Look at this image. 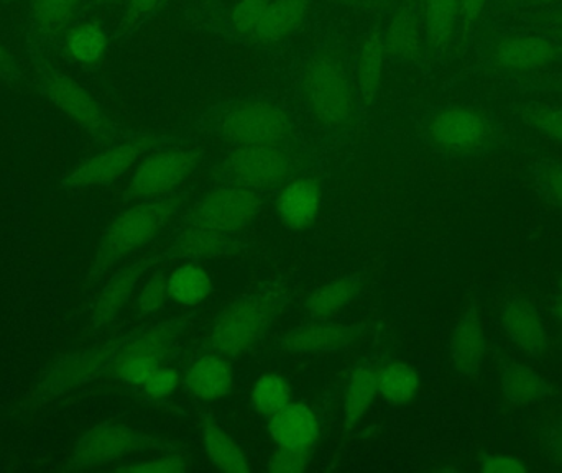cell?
I'll return each mask as SVG.
<instances>
[{
  "mask_svg": "<svg viewBox=\"0 0 562 473\" xmlns=\"http://www.w3.org/2000/svg\"><path fill=\"white\" fill-rule=\"evenodd\" d=\"M194 316V313L184 314L125 334L124 344L108 375L127 385L140 386L150 373L167 365L177 356L178 344Z\"/></svg>",
  "mask_w": 562,
  "mask_h": 473,
  "instance_id": "7",
  "label": "cell"
},
{
  "mask_svg": "<svg viewBox=\"0 0 562 473\" xmlns=\"http://www.w3.org/2000/svg\"><path fill=\"white\" fill-rule=\"evenodd\" d=\"M0 2H2V3H12V2H15V0H0Z\"/></svg>",
  "mask_w": 562,
  "mask_h": 473,
  "instance_id": "53",
  "label": "cell"
},
{
  "mask_svg": "<svg viewBox=\"0 0 562 473\" xmlns=\"http://www.w3.org/2000/svg\"><path fill=\"white\" fill-rule=\"evenodd\" d=\"M124 339L125 336L117 337L94 349L82 350L59 360L55 369H52V372L40 383L36 396L40 399L58 398L78 386L108 375Z\"/></svg>",
  "mask_w": 562,
  "mask_h": 473,
  "instance_id": "15",
  "label": "cell"
},
{
  "mask_svg": "<svg viewBox=\"0 0 562 473\" xmlns=\"http://www.w3.org/2000/svg\"><path fill=\"white\" fill-rule=\"evenodd\" d=\"M290 304L280 280L267 281L227 304L204 339V350L236 357L262 342Z\"/></svg>",
  "mask_w": 562,
  "mask_h": 473,
  "instance_id": "2",
  "label": "cell"
},
{
  "mask_svg": "<svg viewBox=\"0 0 562 473\" xmlns=\"http://www.w3.org/2000/svg\"><path fill=\"white\" fill-rule=\"evenodd\" d=\"M190 469L191 465L181 455H178L177 452H168L164 458L121 465L115 471L132 473H183L190 471Z\"/></svg>",
  "mask_w": 562,
  "mask_h": 473,
  "instance_id": "40",
  "label": "cell"
},
{
  "mask_svg": "<svg viewBox=\"0 0 562 473\" xmlns=\"http://www.w3.org/2000/svg\"><path fill=\"white\" fill-rule=\"evenodd\" d=\"M86 0H29L26 52L32 65L53 61L66 36L81 23Z\"/></svg>",
  "mask_w": 562,
  "mask_h": 473,
  "instance_id": "12",
  "label": "cell"
},
{
  "mask_svg": "<svg viewBox=\"0 0 562 473\" xmlns=\"http://www.w3.org/2000/svg\"><path fill=\"white\" fill-rule=\"evenodd\" d=\"M168 296L167 283L161 278H154L145 284L144 290L138 294V307L142 313L150 314L160 309Z\"/></svg>",
  "mask_w": 562,
  "mask_h": 473,
  "instance_id": "45",
  "label": "cell"
},
{
  "mask_svg": "<svg viewBox=\"0 0 562 473\" xmlns=\"http://www.w3.org/2000/svg\"><path fill=\"white\" fill-rule=\"evenodd\" d=\"M170 260L168 251L164 254L150 255V257L142 258L135 263L119 270L111 280L105 284L104 290L99 294L95 301L94 313H92V326L94 329L111 324L115 317L124 309L125 304L131 301L138 281L144 278L151 268L157 267L158 263Z\"/></svg>",
  "mask_w": 562,
  "mask_h": 473,
  "instance_id": "18",
  "label": "cell"
},
{
  "mask_svg": "<svg viewBox=\"0 0 562 473\" xmlns=\"http://www.w3.org/2000/svg\"><path fill=\"white\" fill-rule=\"evenodd\" d=\"M0 79L9 82V85H15V82L22 79V71H20L19 65H16L12 55L3 48L2 43H0Z\"/></svg>",
  "mask_w": 562,
  "mask_h": 473,
  "instance_id": "48",
  "label": "cell"
},
{
  "mask_svg": "<svg viewBox=\"0 0 562 473\" xmlns=\"http://www.w3.org/2000/svg\"><path fill=\"white\" fill-rule=\"evenodd\" d=\"M323 206V191L313 178H293L284 184L279 196L281 224L290 230H304L313 226Z\"/></svg>",
  "mask_w": 562,
  "mask_h": 473,
  "instance_id": "20",
  "label": "cell"
},
{
  "mask_svg": "<svg viewBox=\"0 0 562 473\" xmlns=\"http://www.w3.org/2000/svg\"><path fill=\"white\" fill-rule=\"evenodd\" d=\"M270 3H272V0H240L234 7L233 16H231L234 32L244 36V38H249L250 33L256 30V26L259 25L260 20L269 10Z\"/></svg>",
  "mask_w": 562,
  "mask_h": 473,
  "instance_id": "38",
  "label": "cell"
},
{
  "mask_svg": "<svg viewBox=\"0 0 562 473\" xmlns=\"http://www.w3.org/2000/svg\"><path fill=\"white\" fill-rule=\"evenodd\" d=\"M425 22L426 53L438 56L458 36L461 0H418Z\"/></svg>",
  "mask_w": 562,
  "mask_h": 473,
  "instance_id": "27",
  "label": "cell"
},
{
  "mask_svg": "<svg viewBox=\"0 0 562 473\" xmlns=\"http://www.w3.org/2000/svg\"><path fill=\"white\" fill-rule=\"evenodd\" d=\"M426 142L439 154L454 158L481 157L504 145L501 124L487 112L468 105L436 109L425 125Z\"/></svg>",
  "mask_w": 562,
  "mask_h": 473,
  "instance_id": "6",
  "label": "cell"
},
{
  "mask_svg": "<svg viewBox=\"0 0 562 473\" xmlns=\"http://www.w3.org/2000/svg\"><path fill=\"white\" fill-rule=\"evenodd\" d=\"M419 380L406 363H389L376 372V390L385 402L403 405L418 392Z\"/></svg>",
  "mask_w": 562,
  "mask_h": 473,
  "instance_id": "33",
  "label": "cell"
},
{
  "mask_svg": "<svg viewBox=\"0 0 562 473\" xmlns=\"http://www.w3.org/2000/svg\"><path fill=\"white\" fill-rule=\"evenodd\" d=\"M178 383H180V375L177 370L165 365L150 373L138 388L148 399H161L170 396L177 390Z\"/></svg>",
  "mask_w": 562,
  "mask_h": 473,
  "instance_id": "39",
  "label": "cell"
},
{
  "mask_svg": "<svg viewBox=\"0 0 562 473\" xmlns=\"http://www.w3.org/2000/svg\"><path fill=\"white\" fill-rule=\"evenodd\" d=\"M482 65L498 75L525 78L562 65V46L543 30L517 29L495 33L481 43Z\"/></svg>",
  "mask_w": 562,
  "mask_h": 473,
  "instance_id": "8",
  "label": "cell"
},
{
  "mask_svg": "<svg viewBox=\"0 0 562 473\" xmlns=\"http://www.w3.org/2000/svg\"><path fill=\"white\" fill-rule=\"evenodd\" d=\"M310 449L279 448L269 462V471L273 473L304 472L311 462Z\"/></svg>",
  "mask_w": 562,
  "mask_h": 473,
  "instance_id": "41",
  "label": "cell"
},
{
  "mask_svg": "<svg viewBox=\"0 0 562 473\" xmlns=\"http://www.w3.org/2000/svg\"><path fill=\"white\" fill-rule=\"evenodd\" d=\"M376 395H379L376 372H373L369 367H360L350 376L346 396H344V415H346L347 421L352 423V425L359 421L366 415Z\"/></svg>",
  "mask_w": 562,
  "mask_h": 473,
  "instance_id": "34",
  "label": "cell"
},
{
  "mask_svg": "<svg viewBox=\"0 0 562 473\" xmlns=\"http://www.w3.org/2000/svg\"><path fill=\"white\" fill-rule=\"evenodd\" d=\"M538 194L553 206L562 210V160L561 158H540L530 168Z\"/></svg>",
  "mask_w": 562,
  "mask_h": 473,
  "instance_id": "36",
  "label": "cell"
},
{
  "mask_svg": "<svg viewBox=\"0 0 562 473\" xmlns=\"http://www.w3.org/2000/svg\"><path fill=\"white\" fill-rule=\"evenodd\" d=\"M168 296L181 306H196L213 293L210 274L198 267L187 263L178 267L167 281Z\"/></svg>",
  "mask_w": 562,
  "mask_h": 473,
  "instance_id": "30",
  "label": "cell"
},
{
  "mask_svg": "<svg viewBox=\"0 0 562 473\" xmlns=\"http://www.w3.org/2000/svg\"><path fill=\"white\" fill-rule=\"evenodd\" d=\"M204 448L214 468L223 472L249 473V462L240 446L213 423H206L203 431Z\"/></svg>",
  "mask_w": 562,
  "mask_h": 473,
  "instance_id": "31",
  "label": "cell"
},
{
  "mask_svg": "<svg viewBox=\"0 0 562 473\" xmlns=\"http://www.w3.org/2000/svg\"><path fill=\"white\" fill-rule=\"evenodd\" d=\"M33 68H35L42 94L52 104H55L59 111L65 112L78 127H81L102 148L135 140V138L144 135L137 134V132L131 131V128L114 121L105 112V109L71 76L61 71L55 65V61L35 63Z\"/></svg>",
  "mask_w": 562,
  "mask_h": 473,
  "instance_id": "4",
  "label": "cell"
},
{
  "mask_svg": "<svg viewBox=\"0 0 562 473\" xmlns=\"http://www.w3.org/2000/svg\"><path fill=\"white\" fill-rule=\"evenodd\" d=\"M190 198L188 193H175L160 200L142 201L137 206L119 214L102 233L94 267L89 271V281L99 280L119 261L160 236L175 216L187 207Z\"/></svg>",
  "mask_w": 562,
  "mask_h": 473,
  "instance_id": "3",
  "label": "cell"
},
{
  "mask_svg": "<svg viewBox=\"0 0 562 473\" xmlns=\"http://www.w3.org/2000/svg\"><path fill=\"white\" fill-rule=\"evenodd\" d=\"M301 98L323 131L346 137L359 127V94L342 53L334 46H323L307 56L301 71Z\"/></svg>",
  "mask_w": 562,
  "mask_h": 473,
  "instance_id": "1",
  "label": "cell"
},
{
  "mask_svg": "<svg viewBox=\"0 0 562 473\" xmlns=\"http://www.w3.org/2000/svg\"><path fill=\"white\" fill-rule=\"evenodd\" d=\"M201 154L194 148L168 147L151 151L132 174L127 194L132 200L151 201L171 196L196 170Z\"/></svg>",
  "mask_w": 562,
  "mask_h": 473,
  "instance_id": "13",
  "label": "cell"
},
{
  "mask_svg": "<svg viewBox=\"0 0 562 473\" xmlns=\"http://www.w3.org/2000/svg\"><path fill=\"white\" fill-rule=\"evenodd\" d=\"M479 469L491 473L527 472V468H525L520 461H517V459L510 458V455L497 454H485L484 458L481 459Z\"/></svg>",
  "mask_w": 562,
  "mask_h": 473,
  "instance_id": "47",
  "label": "cell"
},
{
  "mask_svg": "<svg viewBox=\"0 0 562 473\" xmlns=\"http://www.w3.org/2000/svg\"><path fill=\"white\" fill-rule=\"evenodd\" d=\"M520 117L525 124L541 132L544 137L562 145V105L531 102L521 105Z\"/></svg>",
  "mask_w": 562,
  "mask_h": 473,
  "instance_id": "37",
  "label": "cell"
},
{
  "mask_svg": "<svg viewBox=\"0 0 562 473\" xmlns=\"http://www.w3.org/2000/svg\"><path fill=\"white\" fill-rule=\"evenodd\" d=\"M561 293H562V280H561Z\"/></svg>",
  "mask_w": 562,
  "mask_h": 473,
  "instance_id": "54",
  "label": "cell"
},
{
  "mask_svg": "<svg viewBox=\"0 0 562 473\" xmlns=\"http://www.w3.org/2000/svg\"><path fill=\"white\" fill-rule=\"evenodd\" d=\"M147 451L177 452L178 448L171 442L151 438L128 426L104 423L89 429L76 442L69 469L85 471V469L104 468L128 455Z\"/></svg>",
  "mask_w": 562,
  "mask_h": 473,
  "instance_id": "10",
  "label": "cell"
},
{
  "mask_svg": "<svg viewBox=\"0 0 562 473\" xmlns=\"http://www.w3.org/2000/svg\"><path fill=\"white\" fill-rule=\"evenodd\" d=\"M362 324L307 323L290 330L279 340V349L291 353L339 352L362 339Z\"/></svg>",
  "mask_w": 562,
  "mask_h": 473,
  "instance_id": "17",
  "label": "cell"
},
{
  "mask_svg": "<svg viewBox=\"0 0 562 473\" xmlns=\"http://www.w3.org/2000/svg\"><path fill=\"white\" fill-rule=\"evenodd\" d=\"M290 385L277 373H266L254 385L250 402L259 415L270 418L290 403Z\"/></svg>",
  "mask_w": 562,
  "mask_h": 473,
  "instance_id": "35",
  "label": "cell"
},
{
  "mask_svg": "<svg viewBox=\"0 0 562 473\" xmlns=\"http://www.w3.org/2000/svg\"><path fill=\"white\" fill-rule=\"evenodd\" d=\"M273 193L239 187H216L198 200L180 221L227 234H243Z\"/></svg>",
  "mask_w": 562,
  "mask_h": 473,
  "instance_id": "11",
  "label": "cell"
},
{
  "mask_svg": "<svg viewBox=\"0 0 562 473\" xmlns=\"http://www.w3.org/2000/svg\"><path fill=\"white\" fill-rule=\"evenodd\" d=\"M382 42L390 58L418 63L426 53L422 10L409 5L400 7L390 19L385 32L382 33Z\"/></svg>",
  "mask_w": 562,
  "mask_h": 473,
  "instance_id": "19",
  "label": "cell"
},
{
  "mask_svg": "<svg viewBox=\"0 0 562 473\" xmlns=\"http://www.w3.org/2000/svg\"><path fill=\"white\" fill-rule=\"evenodd\" d=\"M558 314H560V317L562 319V297H561L560 304H558Z\"/></svg>",
  "mask_w": 562,
  "mask_h": 473,
  "instance_id": "52",
  "label": "cell"
},
{
  "mask_svg": "<svg viewBox=\"0 0 562 473\" xmlns=\"http://www.w3.org/2000/svg\"><path fill=\"white\" fill-rule=\"evenodd\" d=\"M301 168L296 147H234L220 167V187L277 193Z\"/></svg>",
  "mask_w": 562,
  "mask_h": 473,
  "instance_id": "9",
  "label": "cell"
},
{
  "mask_svg": "<svg viewBox=\"0 0 562 473\" xmlns=\"http://www.w3.org/2000/svg\"><path fill=\"white\" fill-rule=\"evenodd\" d=\"M561 0H488L485 13H491L492 16L514 15V13H528L538 12V10L547 9V7L554 5Z\"/></svg>",
  "mask_w": 562,
  "mask_h": 473,
  "instance_id": "42",
  "label": "cell"
},
{
  "mask_svg": "<svg viewBox=\"0 0 562 473\" xmlns=\"http://www.w3.org/2000/svg\"><path fill=\"white\" fill-rule=\"evenodd\" d=\"M183 382L194 398L213 402L224 398L233 388L234 370L223 356L206 352L188 367Z\"/></svg>",
  "mask_w": 562,
  "mask_h": 473,
  "instance_id": "24",
  "label": "cell"
},
{
  "mask_svg": "<svg viewBox=\"0 0 562 473\" xmlns=\"http://www.w3.org/2000/svg\"><path fill=\"white\" fill-rule=\"evenodd\" d=\"M548 446H550L551 455L562 464V421L551 428L548 435Z\"/></svg>",
  "mask_w": 562,
  "mask_h": 473,
  "instance_id": "49",
  "label": "cell"
},
{
  "mask_svg": "<svg viewBox=\"0 0 562 473\" xmlns=\"http://www.w3.org/2000/svg\"><path fill=\"white\" fill-rule=\"evenodd\" d=\"M543 32L551 33V35H553L562 46V29L543 30Z\"/></svg>",
  "mask_w": 562,
  "mask_h": 473,
  "instance_id": "50",
  "label": "cell"
},
{
  "mask_svg": "<svg viewBox=\"0 0 562 473\" xmlns=\"http://www.w3.org/2000/svg\"><path fill=\"white\" fill-rule=\"evenodd\" d=\"M269 431L279 448L310 449L319 439V421L313 409L303 403H288L270 416Z\"/></svg>",
  "mask_w": 562,
  "mask_h": 473,
  "instance_id": "21",
  "label": "cell"
},
{
  "mask_svg": "<svg viewBox=\"0 0 562 473\" xmlns=\"http://www.w3.org/2000/svg\"><path fill=\"white\" fill-rule=\"evenodd\" d=\"M363 291V280L357 274L337 278L317 288L306 301V311L316 319L334 316L344 307L352 306Z\"/></svg>",
  "mask_w": 562,
  "mask_h": 473,
  "instance_id": "28",
  "label": "cell"
},
{
  "mask_svg": "<svg viewBox=\"0 0 562 473\" xmlns=\"http://www.w3.org/2000/svg\"><path fill=\"white\" fill-rule=\"evenodd\" d=\"M108 46V35L98 23H78L66 36L63 48L76 63L94 65L105 55Z\"/></svg>",
  "mask_w": 562,
  "mask_h": 473,
  "instance_id": "32",
  "label": "cell"
},
{
  "mask_svg": "<svg viewBox=\"0 0 562 473\" xmlns=\"http://www.w3.org/2000/svg\"><path fill=\"white\" fill-rule=\"evenodd\" d=\"M211 134L231 147H296L290 117L266 101H236L207 117Z\"/></svg>",
  "mask_w": 562,
  "mask_h": 473,
  "instance_id": "5",
  "label": "cell"
},
{
  "mask_svg": "<svg viewBox=\"0 0 562 473\" xmlns=\"http://www.w3.org/2000/svg\"><path fill=\"white\" fill-rule=\"evenodd\" d=\"M105 2H109V0H86V5H88V3H105Z\"/></svg>",
  "mask_w": 562,
  "mask_h": 473,
  "instance_id": "51",
  "label": "cell"
},
{
  "mask_svg": "<svg viewBox=\"0 0 562 473\" xmlns=\"http://www.w3.org/2000/svg\"><path fill=\"white\" fill-rule=\"evenodd\" d=\"M485 356V334L477 306L472 304L456 326L451 337V363L458 375H477Z\"/></svg>",
  "mask_w": 562,
  "mask_h": 473,
  "instance_id": "22",
  "label": "cell"
},
{
  "mask_svg": "<svg viewBox=\"0 0 562 473\" xmlns=\"http://www.w3.org/2000/svg\"><path fill=\"white\" fill-rule=\"evenodd\" d=\"M160 2L161 0H127L124 19L121 22L122 35L135 32L158 9Z\"/></svg>",
  "mask_w": 562,
  "mask_h": 473,
  "instance_id": "44",
  "label": "cell"
},
{
  "mask_svg": "<svg viewBox=\"0 0 562 473\" xmlns=\"http://www.w3.org/2000/svg\"><path fill=\"white\" fill-rule=\"evenodd\" d=\"M524 20L530 25L528 29H562V0L561 2L554 3V5L547 7V9L524 15Z\"/></svg>",
  "mask_w": 562,
  "mask_h": 473,
  "instance_id": "46",
  "label": "cell"
},
{
  "mask_svg": "<svg viewBox=\"0 0 562 473\" xmlns=\"http://www.w3.org/2000/svg\"><path fill=\"white\" fill-rule=\"evenodd\" d=\"M502 392L508 402L517 405H527L551 395L547 380L524 363H510L505 367Z\"/></svg>",
  "mask_w": 562,
  "mask_h": 473,
  "instance_id": "29",
  "label": "cell"
},
{
  "mask_svg": "<svg viewBox=\"0 0 562 473\" xmlns=\"http://www.w3.org/2000/svg\"><path fill=\"white\" fill-rule=\"evenodd\" d=\"M502 323L515 346L530 356H541L548 346L547 329L533 304L521 297H508L502 306Z\"/></svg>",
  "mask_w": 562,
  "mask_h": 473,
  "instance_id": "23",
  "label": "cell"
},
{
  "mask_svg": "<svg viewBox=\"0 0 562 473\" xmlns=\"http://www.w3.org/2000/svg\"><path fill=\"white\" fill-rule=\"evenodd\" d=\"M168 147L161 138L142 137L104 148L94 157L81 161L61 178L65 190L81 191L108 187L128 173L142 157L158 148Z\"/></svg>",
  "mask_w": 562,
  "mask_h": 473,
  "instance_id": "14",
  "label": "cell"
},
{
  "mask_svg": "<svg viewBox=\"0 0 562 473\" xmlns=\"http://www.w3.org/2000/svg\"><path fill=\"white\" fill-rule=\"evenodd\" d=\"M249 247L243 234H227L200 224L178 223L171 236L168 255L171 258H201L233 257Z\"/></svg>",
  "mask_w": 562,
  "mask_h": 473,
  "instance_id": "16",
  "label": "cell"
},
{
  "mask_svg": "<svg viewBox=\"0 0 562 473\" xmlns=\"http://www.w3.org/2000/svg\"><path fill=\"white\" fill-rule=\"evenodd\" d=\"M385 58L382 32L373 30L360 43L352 75L362 111H369L373 101H375L376 92H379L380 85H382Z\"/></svg>",
  "mask_w": 562,
  "mask_h": 473,
  "instance_id": "26",
  "label": "cell"
},
{
  "mask_svg": "<svg viewBox=\"0 0 562 473\" xmlns=\"http://www.w3.org/2000/svg\"><path fill=\"white\" fill-rule=\"evenodd\" d=\"M488 0H461V15H459L458 36L462 42H468L474 35L479 22L485 15Z\"/></svg>",
  "mask_w": 562,
  "mask_h": 473,
  "instance_id": "43",
  "label": "cell"
},
{
  "mask_svg": "<svg viewBox=\"0 0 562 473\" xmlns=\"http://www.w3.org/2000/svg\"><path fill=\"white\" fill-rule=\"evenodd\" d=\"M311 0H272L259 25L250 33V42L257 45H277L297 32L307 12Z\"/></svg>",
  "mask_w": 562,
  "mask_h": 473,
  "instance_id": "25",
  "label": "cell"
}]
</instances>
